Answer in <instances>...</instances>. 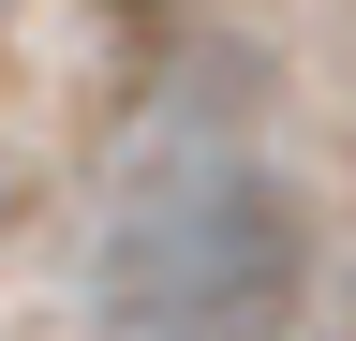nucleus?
<instances>
[{
	"label": "nucleus",
	"mask_w": 356,
	"mask_h": 341,
	"mask_svg": "<svg viewBox=\"0 0 356 341\" xmlns=\"http://www.w3.org/2000/svg\"><path fill=\"white\" fill-rule=\"evenodd\" d=\"M312 297V208L267 149L178 134L104 193L89 341H282Z\"/></svg>",
	"instance_id": "1"
},
{
	"label": "nucleus",
	"mask_w": 356,
	"mask_h": 341,
	"mask_svg": "<svg viewBox=\"0 0 356 341\" xmlns=\"http://www.w3.org/2000/svg\"><path fill=\"white\" fill-rule=\"evenodd\" d=\"M104 15H178V0H104Z\"/></svg>",
	"instance_id": "2"
}]
</instances>
